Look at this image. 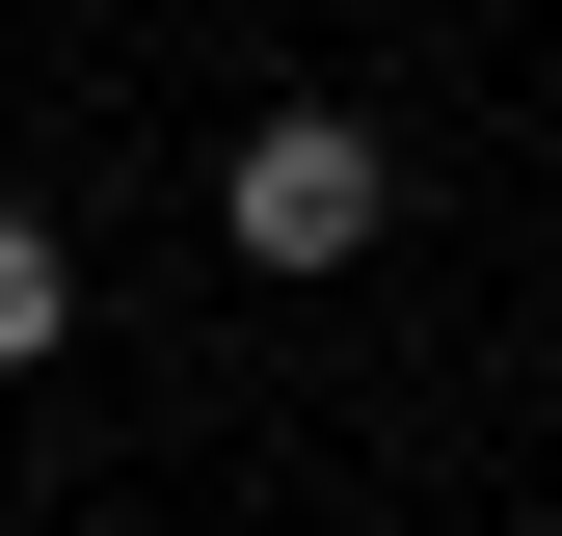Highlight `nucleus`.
Here are the masks:
<instances>
[{
  "label": "nucleus",
  "instance_id": "f257e3e1",
  "mask_svg": "<svg viewBox=\"0 0 562 536\" xmlns=\"http://www.w3.org/2000/svg\"><path fill=\"white\" fill-rule=\"evenodd\" d=\"M375 188H402V161H375L348 108H268V134H241V268H348Z\"/></svg>",
  "mask_w": 562,
  "mask_h": 536
},
{
  "label": "nucleus",
  "instance_id": "f03ea898",
  "mask_svg": "<svg viewBox=\"0 0 562 536\" xmlns=\"http://www.w3.org/2000/svg\"><path fill=\"white\" fill-rule=\"evenodd\" d=\"M54 322H81V268H54L27 215H0V376H27V349H54Z\"/></svg>",
  "mask_w": 562,
  "mask_h": 536
}]
</instances>
